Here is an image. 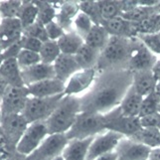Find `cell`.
<instances>
[{"label":"cell","mask_w":160,"mask_h":160,"mask_svg":"<svg viewBox=\"0 0 160 160\" xmlns=\"http://www.w3.org/2000/svg\"><path fill=\"white\" fill-rule=\"evenodd\" d=\"M106 117L102 113L81 112L73 126L66 133L68 140L86 139L106 132Z\"/></svg>","instance_id":"277c9868"},{"label":"cell","mask_w":160,"mask_h":160,"mask_svg":"<svg viewBox=\"0 0 160 160\" xmlns=\"http://www.w3.org/2000/svg\"><path fill=\"white\" fill-rule=\"evenodd\" d=\"M1 128L6 139L16 146L29 123L22 114L1 115Z\"/></svg>","instance_id":"7c38bea8"},{"label":"cell","mask_w":160,"mask_h":160,"mask_svg":"<svg viewBox=\"0 0 160 160\" xmlns=\"http://www.w3.org/2000/svg\"><path fill=\"white\" fill-rule=\"evenodd\" d=\"M153 92L155 93V96L159 98V101H160V82H156L155 89H154Z\"/></svg>","instance_id":"816d5d0a"},{"label":"cell","mask_w":160,"mask_h":160,"mask_svg":"<svg viewBox=\"0 0 160 160\" xmlns=\"http://www.w3.org/2000/svg\"><path fill=\"white\" fill-rule=\"evenodd\" d=\"M159 130H160V128H159Z\"/></svg>","instance_id":"9f6ffc18"},{"label":"cell","mask_w":160,"mask_h":160,"mask_svg":"<svg viewBox=\"0 0 160 160\" xmlns=\"http://www.w3.org/2000/svg\"><path fill=\"white\" fill-rule=\"evenodd\" d=\"M22 35H23V26L18 18H4L0 20V41L3 50L18 42Z\"/></svg>","instance_id":"2e32d148"},{"label":"cell","mask_w":160,"mask_h":160,"mask_svg":"<svg viewBox=\"0 0 160 160\" xmlns=\"http://www.w3.org/2000/svg\"><path fill=\"white\" fill-rule=\"evenodd\" d=\"M159 98L155 96V93L151 92L150 95L143 98L140 112L138 118L144 117V115L152 114L158 112V106H159Z\"/></svg>","instance_id":"74e56055"},{"label":"cell","mask_w":160,"mask_h":160,"mask_svg":"<svg viewBox=\"0 0 160 160\" xmlns=\"http://www.w3.org/2000/svg\"><path fill=\"white\" fill-rule=\"evenodd\" d=\"M61 54L62 53H61L57 41L52 40L44 42L39 52L41 62L48 65H53Z\"/></svg>","instance_id":"f546056e"},{"label":"cell","mask_w":160,"mask_h":160,"mask_svg":"<svg viewBox=\"0 0 160 160\" xmlns=\"http://www.w3.org/2000/svg\"><path fill=\"white\" fill-rule=\"evenodd\" d=\"M73 24L75 27V31L84 39V41L86 39V37L88 36V34L90 33V31L92 30V26L95 25L92 23V21L88 17L85 13L81 12V11L75 17Z\"/></svg>","instance_id":"e575fe53"},{"label":"cell","mask_w":160,"mask_h":160,"mask_svg":"<svg viewBox=\"0 0 160 160\" xmlns=\"http://www.w3.org/2000/svg\"><path fill=\"white\" fill-rule=\"evenodd\" d=\"M36 5L39 9L37 21L43 25H47L48 23L56 19V10L52 6V4L48 1H35Z\"/></svg>","instance_id":"836d02e7"},{"label":"cell","mask_w":160,"mask_h":160,"mask_svg":"<svg viewBox=\"0 0 160 160\" xmlns=\"http://www.w3.org/2000/svg\"><path fill=\"white\" fill-rule=\"evenodd\" d=\"M45 28L49 40L58 41L65 34V30L57 23L56 20H54L50 22V23H48L47 25H45Z\"/></svg>","instance_id":"7bdbcfd3"},{"label":"cell","mask_w":160,"mask_h":160,"mask_svg":"<svg viewBox=\"0 0 160 160\" xmlns=\"http://www.w3.org/2000/svg\"><path fill=\"white\" fill-rule=\"evenodd\" d=\"M80 11L85 13L95 25H102V18L101 14L100 5L98 1H81L79 3Z\"/></svg>","instance_id":"1f68e13d"},{"label":"cell","mask_w":160,"mask_h":160,"mask_svg":"<svg viewBox=\"0 0 160 160\" xmlns=\"http://www.w3.org/2000/svg\"><path fill=\"white\" fill-rule=\"evenodd\" d=\"M30 98H50L65 93L66 84L57 78L44 80L27 87Z\"/></svg>","instance_id":"9a60e30c"},{"label":"cell","mask_w":160,"mask_h":160,"mask_svg":"<svg viewBox=\"0 0 160 160\" xmlns=\"http://www.w3.org/2000/svg\"><path fill=\"white\" fill-rule=\"evenodd\" d=\"M152 73L155 77V79L157 82H160V59L157 60V62L154 65V67L152 68Z\"/></svg>","instance_id":"681fc988"},{"label":"cell","mask_w":160,"mask_h":160,"mask_svg":"<svg viewBox=\"0 0 160 160\" xmlns=\"http://www.w3.org/2000/svg\"><path fill=\"white\" fill-rule=\"evenodd\" d=\"M109 34L102 25H93L85 39V44L96 50L102 51L109 40Z\"/></svg>","instance_id":"4316f807"},{"label":"cell","mask_w":160,"mask_h":160,"mask_svg":"<svg viewBox=\"0 0 160 160\" xmlns=\"http://www.w3.org/2000/svg\"><path fill=\"white\" fill-rule=\"evenodd\" d=\"M80 112V97L65 95L52 114L45 121L49 135L66 134L73 126Z\"/></svg>","instance_id":"3957f363"},{"label":"cell","mask_w":160,"mask_h":160,"mask_svg":"<svg viewBox=\"0 0 160 160\" xmlns=\"http://www.w3.org/2000/svg\"><path fill=\"white\" fill-rule=\"evenodd\" d=\"M93 138L95 137L69 140L61 156L64 160H87L88 151Z\"/></svg>","instance_id":"ffe728a7"},{"label":"cell","mask_w":160,"mask_h":160,"mask_svg":"<svg viewBox=\"0 0 160 160\" xmlns=\"http://www.w3.org/2000/svg\"><path fill=\"white\" fill-rule=\"evenodd\" d=\"M64 96L65 93L50 98H29L22 115L29 124L38 121H46Z\"/></svg>","instance_id":"5b68a950"},{"label":"cell","mask_w":160,"mask_h":160,"mask_svg":"<svg viewBox=\"0 0 160 160\" xmlns=\"http://www.w3.org/2000/svg\"><path fill=\"white\" fill-rule=\"evenodd\" d=\"M16 61H17L18 66L21 70L27 69L36 64L41 63L39 53L29 51V50H24V49H22L20 51L19 55L16 58Z\"/></svg>","instance_id":"d590c367"},{"label":"cell","mask_w":160,"mask_h":160,"mask_svg":"<svg viewBox=\"0 0 160 160\" xmlns=\"http://www.w3.org/2000/svg\"><path fill=\"white\" fill-rule=\"evenodd\" d=\"M53 160H64L63 158H62V156H58V157H56V158H55V159H53Z\"/></svg>","instance_id":"db71d44e"},{"label":"cell","mask_w":160,"mask_h":160,"mask_svg":"<svg viewBox=\"0 0 160 160\" xmlns=\"http://www.w3.org/2000/svg\"><path fill=\"white\" fill-rule=\"evenodd\" d=\"M48 135L49 133L45 121L30 123L16 144V151L21 155L29 156L41 145Z\"/></svg>","instance_id":"8992f818"},{"label":"cell","mask_w":160,"mask_h":160,"mask_svg":"<svg viewBox=\"0 0 160 160\" xmlns=\"http://www.w3.org/2000/svg\"><path fill=\"white\" fill-rule=\"evenodd\" d=\"M23 35L36 38V39L40 40L43 43L49 40L45 25H43L38 21H36L34 24L30 25L29 27H27V28H25L23 30Z\"/></svg>","instance_id":"f35d334b"},{"label":"cell","mask_w":160,"mask_h":160,"mask_svg":"<svg viewBox=\"0 0 160 160\" xmlns=\"http://www.w3.org/2000/svg\"><path fill=\"white\" fill-rule=\"evenodd\" d=\"M29 98L27 87L9 86L2 100L0 101L1 115L22 114Z\"/></svg>","instance_id":"ba28073f"},{"label":"cell","mask_w":160,"mask_h":160,"mask_svg":"<svg viewBox=\"0 0 160 160\" xmlns=\"http://www.w3.org/2000/svg\"><path fill=\"white\" fill-rule=\"evenodd\" d=\"M137 4L139 6L144 7H155L156 5L159 4V1H157V0H138Z\"/></svg>","instance_id":"bcb514c9"},{"label":"cell","mask_w":160,"mask_h":160,"mask_svg":"<svg viewBox=\"0 0 160 160\" xmlns=\"http://www.w3.org/2000/svg\"><path fill=\"white\" fill-rule=\"evenodd\" d=\"M114 152L117 153L118 160H147L150 148L128 137H123Z\"/></svg>","instance_id":"4fadbf2b"},{"label":"cell","mask_w":160,"mask_h":160,"mask_svg":"<svg viewBox=\"0 0 160 160\" xmlns=\"http://www.w3.org/2000/svg\"><path fill=\"white\" fill-rule=\"evenodd\" d=\"M155 7H144L137 5L135 8L121 14V17L130 21L132 23H141L144 20L151 17L152 15L156 13Z\"/></svg>","instance_id":"4dcf8cb0"},{"label":"cell","mask_w":160,"mask_h":160,"mask_svg":"<svg viewBox=\"0 0 160 160\" xmlns=\"http://www.w3.org/2000/svg\"><path fill=\"white\" fill-rule=\"evenodd\" d=\"M62 54L76 55L79 49L84 45V39L75 30L65 32V34L57 41Z\"/></svg>","instance_id":"d4e9b609"},{"label":"cell","mask_w":160,"mask_h":160,"mask_svg":"<svg viewBox=\"0 0 160 160\" xmlns=\"http://www.w3.org/2000/svg\"><path fill=\"white\" fill-rule=\"evenodd\" d=\"M129 138L138 143H141V144L149 147L151 149V148L160 146V130L159 128H141Z\"/></svg>","instance_id":"83f0119b"},{"label":"cell","mask_w":160,"mask_h":160,"mask_svg":"<svg viewBox=\"0 0 160 160\" xmlns=\"http://www.w3.org/2000/svg\"><path fill=\"white\" fill-rule=\"evenodd\" d=\"M132 76L129 69L98 73L90 91L80 97L81 112L106 114L118 108L132 86Z\"/></svg>","instance_id":"6da1fadb"},{"label":"cell","mask_w":160,"mask_h":160,"mask_svg":"<svg viewBox=\"0 0 160 160\" xmlns=\"http://www.w3.org/2000/svg\"><path fill=\"white\" fill-rule=\"evenodd\" d=\"M95 160H118V156H117V153L113 151V152L106 154V155H102L101 157H98Z\"/></svg>","instance_id":"f907efd6"},{"label":"cell","mask_w":160,"mask_h":160,"mask_svg":"<svg viewBox=\"0 0 160 160\" xmlns=\"http://www.w3.org/2000/svg\"><path fill=\"white\" fill-rule=\"evenodd\" d=\"M38 13H39V9L35 2L23 1L18 15V19L23 26V30L35 23L38 19Z\"/></svg>","instance_id":"f1b7e54d"},{"label":"cell","mask_w":160,"mask_h":160,"mask_svg":"<svg viewBox=\"0 0 160 160\" xmlns=\"http://www.w3.org/2000/svg\"><path fill=\"white\" fill-rule=\"evenodd\" d=\"M157 58L141 40L133 39L132 48L128 63V69L133 72L152 71Z\"/></svg>","instance_id":"9c48e42d"},{"label":"cell","mask_w":160,"mask_h":160,"mask_svg":"<svg viewBox=\"0 0 160 160\" xmlns=\"http://www.w3.org/2000/svg\"><path fill=\"white\" fill-rule=\"evenodd\" d=\"M97 70L86 69L77 72L71 79L66 82L65 95L66 96H77L78 93L90 89L97 78Z\"/></svg>","instance_id":"5bb4252c"},{"label":"cell","mask_w":160,"mask_h":160,"mask_svg":"<svg viewBox=\"0 0 160 160\" xmlns=\"http://www.w3.org/2000/svg\"><path fill=\"white\" fill-rule=\"evenodd\" d=\"M106 129L119 133L124 137H131L141 128L139 118L125 117L120 112L119 107L104 114Z\"/></svg>","instance_id":"52a82bcc"},{"label":"cell","mask_w":160,"mask_h":160,"mask_svg":"<svg viewBox=\"0 0 160 160\" xmlns=\"http://www.w3.org/2000/svg\"><path fill=\"white\" fill-rule=\"evenodd\" d=\"M147 160H160V146L151 148Z\"/></svg>","instance_id":"7dc6e473"},{"label":"cell","mask_w":160,"mask_h":160,"mask_svg":"<svg viewBox=\"0 0 160 160\" xmlns=\"http://www.w3.org/2000/svg\"><path fill=\"white\" fill-rule=\"evenodd\" d=\"M100 54L101 51L88 46L87 44H84L79 49V51L76 53L75 58L82 70L93 68L96 69L98 58H100Z\"/></svg>","instance_id":"484cf974"},{"label":"cell","mask_w":160,"mask_h":160,"mask_svg":"<svg viewBox=\"0 0 160 160\" xmlns=\"http://www.w3.org/2000/svg\"><path fill=\"white\" fill-rule=\"evenodd\" d=\"M119 133L107 130L102 134L97 135L93 138L89 148L87 155V160H95L108 153L113 152L117 148L119 141L123 138Z\"/></svg>","instance_id":"8fae6325"},{"label":"cell","mask_w":160,"mask_h":160,"mask_svg":"<svg viewBox=\"0 0 160 160\" xmlns=\"http://www.w3.org/2000/svg\"><path fill=\"white\" fill-rule=\"evenodd\" d=\"M159 27H160V15L156 13L148 19L141 22V23L136 24L137 33L140 32L142 34H152Z\"/></svg>","instance_id":"ab89813d"},{"label":"cell","mask_w":160,"mask_h":160,"mask_svg":"<svg viewBox=\"0 0 160 160\" xmlns=\"http://www.w3.org/2000/svg\"><path fill=\"white\" fill-rule=\"evenodd\" d=\"M20 43H21L22 49L33 51L36 53L40 52L42 45H43V42H41L40 40H38L36 38H33V37L26 36V35H22L20 39Z\"/></svg>","instance_id":"60d3db41"},{"label":"cell","mask_w":160,"mask_h":160,"mask_svg":"<svg viewBox=\"0 0 160 160\" xmlns=\"http://www.w3.org/2000/svg\"><path fill=\"white\" fill-rule=\"evenodd\" d=\"M21 50H22V47H21V43H20V40H19L18 42H16V43L12 44V45L8 46L7 48H5L4 50L2 51V55H3L4 60H6V59H16Z\"/></svg>","instance_id":"f6af8a7d"},{"label":"cell","mask_w":160,"mask_h":160,"mask_svg":"<svg viewBox=\"0 0 160 160\" xmlns=\"http://www.w3.org/2000/svg\"><path fill=\"white\" fill-rule=\"evenodd\" d=\"M140 40L153 54L160 55V38L154 34H142Z\"/></svg>","instance_id":"b9f144b4"},{"label":"cell","mask_w":160,"mask_h":160,"mask_svg":"<svg viewBox=\"0 0 160 160\" xmlns=\"http://www.w3.org/2000/svg\"><path fill=\"white\" fill-rule=\"evenodd\" d=\"M53 67L55 78L64 82L65 84L71 79L72 76L82 70L74 55L67 54H61L53 64Z\"/></svg>","instance_id":"e0dca14e"},{"label":"cell","mask_w":160,"mask_h":160,"mask_svg":"<svg viewBox=\"0 0 160 160\" xmlns=\"http://www.w3.org/2000/svg\"><path fill=\"white\" fill-rule=\"evenodd\" d=\"M102 20H110L122 14L120 1H98Z\"/></svg>","instance_id":"d6a6232c"},{"label":"cell","mask_w":160,"mask_h":160,"mask_svg":"<svg viewBox=\"0 0 160 160\" xmlns=\"http://www.w3.org/2000/svg\"><path fill=\"white\" fill-rule=\"evenodd\" d=\"M141 128H160V113H152L139 118Z\"/></svg>","instance_id":"ee69618b"},{"label":"cell","mask_w":160,"mask_h":160,"mask_svg":"<svg viewBox=\"0 0 160 160\" xmlns=\"http://www.w3.org/2000/svg\"><path fill=\"white\" fill-rule=\"evenodd\" d=\"M21 77L22 80H23L24 86L29 87L44 80L55 78L54 67L53 65L44 64L41 62L32 66V67L21 70Z\"/></svg>","instance_id":"ac0fdd59"},{"label":"cell","mask_w":160,"mask_h":160,"mask_svg":"<svg viewBox=\"0 0 160 160\" xmlns=\"http://www.w3.org/2000/svg\"><path fill=\"white\" fill-rule=\"evenodd\" d=\"M3 61H4V58H3V55H2V52H0V66L2 65L3 63Z\"/></svg>","instance_id":"f5cc1de1"},{"label":"cell","mask_w":160,"mask_h":160,"mask_svg":"<svg viewBox=\"0 0 160 160\" xmlns=\"http://www.w3.org/2000/svg\"><path fill=\"white\" fill-rule=\"evenodd\" d=\"M23 1H0V17L18 18Z\"/></svg>","instance_id":"8d00e7d4"},{"label":"cell","mask_w":160,"mask_h":160,"mask_svg":"<svg viewBox=\"0 0 160 160\" xmlns=\"http://www.w3.org/2000/svg\"><path fill=\"white\" fill-rule=\"evenodd\" d=\"M0 75L12 87H25L21 77V69L16 59H6L0 66Z\"/></svg>","instance_id":"7402d4cb"},{"label":"cell","mask_w":160,"mask_h":160,"mask_svg":"<svg viewBox=\"0 0 160 160\" xmlns=\"http://www.w3.org/2000/svg\"><path fill=\"white\" fill-rule=\"evenodd\" d=\"M68 141L66 134L48 135L41 145L31 155L27 156L26 160H53L62 154Z\"/></svg>","instance_id":"30bf717a"},{"label":"cell","mask_w":160,"mask_h":160,"mask_svg":"<svg viewBox=\"0 0 160 160\" xmlns=\"http://www.w3.org/2000/svg\"><path fill=\"white\" fill-rule=\"evenodd\" d=\"M102 26L107 30L109 36L133 38V36L137 33L136 23L128 21L121 16L110 20H102Z\"/></svg>","instance_id":"d6986e66"},{"label":"cell","mask_w":160,"mask_h":160,"mask_svg":"<svg viewBox=\"0 0 160 160\" xmlns=\"http://www.w3.org/2000/svg\"><path fill=\"white\" fill-rule=\"evenodd\" d=\"M133 43V38L110 36L108 43L100 54L96 66L97 73L108 70L128 69L129 55Z\"/></svg>","instance_id":"7a4b0ae2"},{"label":"cell","mask_w":160,"mask_h":160,"mask_svg":"<svg viewBox=\"0 0 160 160\" xmlns=\"http://www.w3.org/2000/svg\"><path fill=\"white\" fill-rule=\"evenodd\" d=\"M80 12L79 3L74 1L64 2L60 8L59 13L56 15V22L65 30V32L72 31V22Z\"/></svg>","instance_id":"cb8c5ba5"},{"label":"cell","mask_w":160,"mask_h":160,"mask_svg":"<svg viewBox=\"0 0 160 160\" xmlns=\"http://www.w3.org/2000/svg\"><path fill=\"white\" fill-rule=\"evenodd\" d=\"M8 87L9 85L7 84V82L2 78L1 75H0V101L2 100V98L4 96V93L6 92Z\"/></svg>","instance_id":"c3c4849f"},{"label":"cell","mask_w":160,"mask_h":160,"mask_svg":"<svg viewBox=\"0 0 160 160\" xmlns=\"http://www.w3.org/2000/svg\"><path fill=\"white\" fill-rule=\"evenodd\" d=\"M158 113H160V102H159V106H158Z\"/></svg>","instance_id":"11a10c76"},{"label":"cell","mask_w":160,"mask_h":160,"mask_svg":"<svg viewBox=\"0 0 160 160\" xmlns=\"http://www.w3.org/2000/svg\"><path fill=\"white\" fill-rule=\"evenodd\" d=\"M142 100L143 97L138 95L133 90V88L130 87V89L126 92V95L124 96L123 100L119 106L120 112L125 117L138 118Z\"/></svg>","instance_id":"603a6c76"},{"label":"cell","mask_w":160,"mask_h":160,"mask_svg":"<svg viewBox=\"0 0 160 160\" xmlns=\"http://www.w3.org/2000/svg\"><path fill=\"white\" fill-rule=\"evenodd\" d=\"M132 76V88L141 97H146L153 92L156 86V79L152 71L133 72Z\"/></svg>","instance_id":"44dd1931"}]
</instances>
